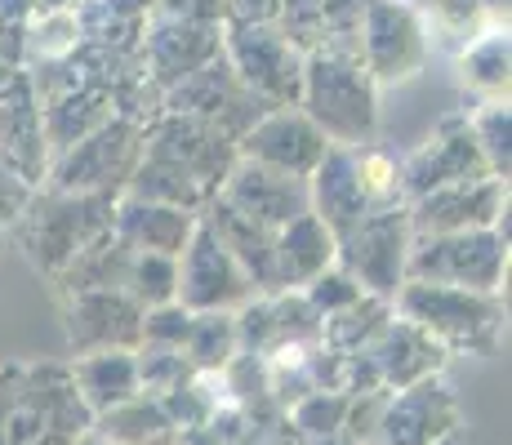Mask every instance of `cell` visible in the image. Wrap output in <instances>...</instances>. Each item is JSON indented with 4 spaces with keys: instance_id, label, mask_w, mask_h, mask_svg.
<instances>
[{
    "instance_id": "obj_34",
    "label": "cell",
    "mask_w": 512,
    "mask_h": 445,
    "mask_svg": "<svg viewBox=\"0 0 512 445\" xmlns=\"http://www.w3.org/2000/svg\"><path fill=\"white\" fill-rule=\"evenodd\" d=\"M361 294H366V290H361V285L352 281V276L343 272V267H339V272H330V267H326V272H321L317 281L308 285V294H303V299H308L321 316H330V312L348 308L352 299H361Z\"/></svg>"
},
{
    "instance_id": "obj_7",
    "label": "cell",
    "mask_w": 512,
    "mask_h": 445,
    "mask_svg": "<svg viewBox=\"0 0 512 445\" xmlns=\"http://www.w3.org/2000/svg\"><path fill=\"white\" fill-rule=\"evenodd\" d=\"M410 210L406 205H370L366 219L352 232H343L334 241V263L352 276L374 299H397V290L406 285V259H410Z\"/></svg>"
},
{
    "instance_id": "obj_9",
    "label": "cell",
    "mask_w": 512,
    "mask_h": 445,
    "mask_svg": "<svg viewBox=\"0 0 512 445\" xmlns=\"http://www.w3.org/2000/svg\"><path fill=\"white\" fill-rule=\"evenodd\" d=\"M357 49L374 85H401L415 81L428 63V32H423L415 9L401 0H366Z\"/></svg>"
},
{
    "instance_id": "obj_35",
    "label": "cell",
    "mask_w": 512,
    "mask_h": 445,
    "mask_svg": "<svg viewBox=\"0 0 512 445\" xmlns=\"http://www.w3.org/2000/svg\"><path fill=\"white\" fill-rule=\"evenodd\" d=\"M32 196H36V187L0 161V223H18V214L27 210V201H32Z\"/></svg>"
},
{
    "instance_id": "obj_11",
    "label": "cell",
    "mask_w": 512,
    "mask_h": 445,
    "mask_svg": "<svg viewBox=\"0 0 512 445\" xmlns=\"http://www.w3.org/2000/svg\"><path fill=\"white\" fill-rule=\"evenodd\" d=\"M170 112L214 125V130L228 134L232 143H236V138L250 130V125L259 121L263 112H272V107H263L259 98L250 94V89L236 81V72L228 67V58L214 54L205 67H196L192 76H183V81L174 85Z\"/></svg>"
},
{
    "instance_id": "obj_2",
    "label": "cell",
    "mask_w": 512,
    "mask_h": 445,
    "mask_svg": "<svg viewBox=\"0 0 512 445\" xmlns=\"http://www.w3.org/2000/svg\"><path fill=\"white\" fill-rule=\"evenodd\" d=\"M370 72L357 54L339 49H308L303 54V89L299 112L330 138L334 147H361L379 130V107H374Z\"/></svg>"
},
{
    "instance_id": "obj_19",
    "label": "cell",
    "mask_w": 512,
    "mask_h": 445,
    "mask_svg": "<svg viewBox=\"0 0 512 445\" xmlns=\"http://www.w3.org/2000/svg\"><path fill=\"white\" fill-rule=\"evenodd\" d=\"M361 352L374 361V374H379L383 392H401V388H410V383L428 379V374H441V365H446V356H450L441 343H432L419 325L401 321V316H388L383 330L374 334Z\"/></svg>"
},
{
    "instance_id": "obj_28",
    "label": "cell",
    "mask_w": 512,
    "mask_h": 445,
    "mask_svg": "<svg viewBox=\"0 0 512 445\" xmlns=\"http://www.w3.org/2000/svg\"><path fill=\"white\" fill-rule=\"evenodd\" d=\"M174 285H179V259H170V254L134 250L130 272H125V290H130L143 308L174 303Z\"/></svg>"
},
{
    "instance_id": "obj_38",
    "label": "cell",
    "mask_w": 512,
    "mask_h": 445,
    "mask_svg": "<svg viewBox=\"0 0 512 445\" xmlns=\"http://www.w3.org/2000/svg\"><path fill=\"white\" fill-rule=\"evenodd\" d=\"M223 14L236 23H277L281 0H219Z\"/></svg>"
},
{
    "instance_id": "obj_33",
    "label": "cell",
    "mask_w": 512,
    "mask_h": 445,
    "mask_svg": "<svg viewBox=\"0 0 512 445\" xmlns=\"http://www.w3.org/2000/svg\"><path fill=\"white\" fill-rule=\"evenodd\" d=\"M192 312L183 303H161V308L143 312V343H161V348H183Z\"/></svg>"
},
{
    "instance_id": "obj_4",
    "label": "cell",
    "mask_w": 512,
    "mask_h": 445,
    "mask_svg": "<svg viewBox=\"0 0 512 445\" xmlns=\"http://www.w3.org/2000/svg\"><path fill=\"white\" fill-rule=\"evenodd\" d=\"M116 227V196H32L27 210L18 214V236L27 245V259L41 272L58 276L85 245L107 236Z\"/></svg>"
},
{
    "instance_id": "obj_25",
    "label": "cell",
    "mask_w": 512,
    "mask_h": 445,
    "mask_svg": "<svg viewBox=\"0 0 512 445\" xmlns=\"http://www.w3.org/2000/svg\"><path fill=\"white\" fill-rule=\"evenodd\" d=\"M90 437L107 441V445H174L179 428H174V419L165 414L161 401L139 392V397H130V401H121V405L98 414Z\"/></svg>"
},
{
    "instance_id": "obj_3",
    "label": "cell",
    "mask_w": 512,
    "mask_h": 445,
    "mask_svg": "<svg viewBox=\"0 0 512 445\" xmlns=\"http://www.w3.org/2000/svg\"><path fill=\"white\" fill-rule=\"evenodd\" d=\"M401 321L419 325L432 343L446 352H477L490 356L499 343V325H504V303L499 294L459 290V285H432V281H406L397 290Z\"/></svg>"
},
{
    "instance_id": "obj_12",
    "label": "cell",
    "mask_w": 512,
    "mask_h": 445,
    "mask_svg": "<svg viewBox=\"0 0 512 445\" xmlns=\"http://www.w3.org/2000/svg\"><path fill=\"white\" fill-rule=\"evenodd\" d=\"M143 303L130 290H76L63 294V321L76 356L125 348L134 352L143 343Z\"/></svg>"
},
{
    "instance_id": "obj_23",
    "label": "cell",
    "mask_w": 512,
    "mask_h": 445,
    "mask_svg": "<svg viewBox=\"0 0 512 445\" xmlns=\"http://www.w3.org/2000/svg\"><path fill=\"white\" fill-rule=\"evenodd\" d=\"M334 236L317 214H299L272 236V272H277V290H294V285H312L326 267H334Z\"/></svg>"
},
{
    "instance_id": "obj_39",
    "label": "cell",
    "mask_w": 512,
    "mask_h": 445,
    "mask_svg": "<svg viewBox=\"0 0 512 445\" xmlns=\"http://www.w3.org/2000/svg\"><path fill=\"white\" fill-rule=\"evenodd\" d=\"M174 445H228V441H223L210 423H201V428H183L179 437H174Z\"/></svg>"
},
{
    "instance_id": "obj_16",
    "label": "cell",
    "mask_w": 512,
    "mask_h": 445,
    "mask_svg": "<svg viewBox=\"0 0 512 445\" xmlns=\"http://www.w3.org/2000/svg\"><path fill=\"white\" fill-rule=\"evenodd\" d=\"M508 210V183L495 174L468 178V183L432 187L415 196L410 205V232L415 236H446V232H472V227H495Z\"/></svg>"
},
{
    "instance_id": "obj_41",
    "label": "cell",
    "mask_w": 512,
    "mask_h": 445,
    "mask_svg": "<svg viewBox=\"0 0 512 445\" xmlns=\"http://www.w3.org/2000/svg\"><path fill=\"white\" fill-rule=\"evenodd\" d=\"M441 445H464V441H459V432H455V437H446V441H441Z\"/></svg>"
},
{
    "instance_id": "obj_8",
    "label": "cell",
    "mask_w": 512,
    "mask_h": 445,
    "mask_svg": "<svg viewBox=\"0 0 512 445\" xmlns=\"http://www.w3.org/2000/svg\"><path fill=\"white\" fill-rule=\"evenodd\" d=\"M228 67L263 107H299L303 89V49L277 23H236L228 18Z\"/></svg>"
},
{
    "instance_id": "obj_5",
    "label": "cell",
    "mask_w": 512,
    "mask_h": 445,
    "mask_svg": "<svg viewBox=\"0 0 512 445\" xmlns=\"http://www.w3.org/2000/svg\"><path fill=\"white\" fill-rule=\"evenodd\" d=\"M147 130L130 116H112L72 147H63L54 161V192L76 196H121L143 161Z\"/></svg>"
},
{
    "instance_id": "obj_37",
    "label": "cell",
    "mask_w": 512,
    "mask_h": 445,
    "mask_svg": "<svg viewBox=\"0 0 512 445\" xmlns=\"http://www.w3.org/2000/svg\"><path fill=\"white\" fill-rule=\"evenodd\" d=\"M432 18H437L446 32H464L468 23L481 18V0H432Z\"/></svg>"
},
{
    "instance_id": "obj_22",
    "label": "cell",
    "mask_w": 512,
    "mask_h": 445,
    "mask_svg": "<svg viewBox=\"0 0 512 445\" xmlns=\"http://www.w3.org/2000/svg\"><path fill=\"white\" fill-rule=\"evenodd\" d=\"M196 232V214L179 210V205H161V201H143V196H125L116 201V236L130 250L147 254H170L179 259L183 245Z\"/></svg>"
},
{
    "instance_id": "obj_18",
    "label": "cell",
    "mask_w": 512,
    "mask_h": 445,
    "mask_svg": "<svg viewBox=\"0 0 512 445\" xmlns=\"http://www.w3.org/2000/svg\"><path fill=\"white\" fill-rule=\"evenodd\" d=\"M486 156H481L472 125L464 116L446 121L428 143L415 152V161L401 174V192L415 201V196L432 192V187H450V183H468V178H486Z\"/></svg>"
},
{
    "instance_id": "obj_24",
    "label": "cell",
    "mask_w": 512,
    "mask_h": 445,
    "mask_svg": "<svg viewBox=\"0 0 512 445\" xmlns=\"http://www.w3.org/2000/svg\"><path fill=\"white\" fill-rule=\"evenodd\" d=\"M72 379L81 401L90 405V414L98 419L112 405L139 397V361L125 348H107V352H81L72 361Z\"/></svg>"
},
{
    "instance_id": "obj_32",
    "label": "cell",
    "mask_w": 512,
    "mask_h": 445,
    "mask_svg": "<svg viewBox=\"0 0 512 445\" xmlns=\"http://www.w3.org/2000/svg\"><path fill=\"white\" fill-rule=\"evenodd\" d=\"M468 125H472V138H477L481 156H486V170L508 183V107L486 103V112Z\"/></svg>"
},
{
    "instance_id": "obj_15",
    "label": "cell",
    "mask_w": 512,
    "mask_h": 445,
    "mask_svg": "<svg viewBox=\"0 0 512 445\" xmlns=\"http://www.w3.org/2000/svg\"><path fill=\"white\" fill-rule=\"evenodd\" d=\"M143 152L156 156V161L179 165V170L192 174L210 196L219 192L228 170L236 165V143L228 134H219L214 125L192 121V116H179V112H170L161 125L147 130Z\"/></svg>"
},
{
    "instance_id": "obj_30",
    "label": "cell",
    "mask_w": 512,
    "mask_h": 445,
    "mask_svg": "<svg viewBox=\"0 0 512 445\" xmlns=\"http://www.w3.org/2000/svg\"><path fill=\"white\" fill-rule=\"evenodd\" d=\"M464 81L486 89V94L508 89V36L504 32L481 36V41L468 49L464 54Z\"/></svg>"
},
{
    "instance_id": "obj_31",
    "label": "cell",
    "mask_w": 512,
    "mask_h": 445,
    "mask_svg": "<svg viewBox=\"0 0 512 445\" xmlns=\"http://www.w3.org/2000/svg\"><path fill=\"white\" fill-rule=\"evenodd\" d=\"M352 165H357V183L370 205H392L401 196V170L392 165L388 152L374 147H352Z\"/></svg>"
},
{
    "instance_id": "obj_6",
    "label": "cell",
    "mask_w": 512,
    "mask_h": 445,
    "mask_svg": "<svg viewBox=\"0 0 512 445\" xmlns=\"http://www.w3.org/2000/svg\"><path fill=\"white\" fill-rule=\"evenodd\" d=\"M508 272V236L495 227H472V232L446 236H415L406 259V281L459 285V290L499 294Z\"/></svg>"
},
{
    "instance_id": "obj_29",
    "label": "cell",
    "mask_w": 512,
    "mask_h": 445,
    "mask_svg": "<svg viewBox=\"0 0 512 445\" xmlns=\"http://www.w3.org/2000/svg\"><path fill=\"white\" fill-rule=\"evenodd\" d=\"M348 405L352 397H343V392H308V397H299L285 410V419H290V428L299 437H330V432H343Z\"/></svg>"
},
{
    "instance_id": "obj_14",
    "label": "cell",
    "mask_w": 512,
    "mask_h": 445,
    "mask_svg": "<svg viewBox=\"0 0 512 445\" xmlns=\"http://www.w3.org/2000/svg\"><path fill=\"white\" fill-rule=\"evenodd\" d=\"M326 147H330V138L303 112H294V107H272V112H263L250 130L236 138V156L259 161L268 170L294 174V178H312V170L326 156Z\"/></svg>"
},
{
    "instance_id": "obj_13",
    "label": "cell",
    "mask_w": 512,
    "mask_h": 445,
    "mask_svg": "<svg viewBox=\"0 0 512 445\" xmlns=\"http://www.w3.org/2000/svg\"><path fill=\"white\" fill-rule=\"evenodd\" d=\"M464 414H459V397L441 383V374L410 383L401 392H388L379 419V441L383 445H441L455 437Z\"/></svg>"
},
{
    "instance_id": "obj_21",
    "label": "cell",
    "mask_w": 512,
    "mask_h": 445,
    "mask_svg": "<svg viewBox=\"0 0 512 445\" xmlns=\"http://www.w3.org/2000/svg\"><path fill=\"white\" fill-rule=\"evenodd\" d=\"M308 210L330 227V236L339 241L343 232H352L366 219L370 201L357 183V165H352V147H326L321 165L308 178Z\"/></svg>"
},
{
    "instance_id": "obj_42",
    "label": "cell",
    "mask_w": 512,
    "mask_h": 445,
    "mask_svg": "<svg viewBox=\"0 0 512 445\" xmlns=\"http://www.w3.org/2000/svg\"><path fill=\"white\" fill-rule=\"evenodd\" d=\"M81 445H107V441H98V437H85Z\"/></svg>"
},
{
    "instance_id": "obj_10",
    "label": "cell",
    "mask_w": 512,
    "mask_h": 445,
    "mask_svg": "<svg viewBox=\"0 0 512 445\" xmlns=\"http://www.w3.org/2000/svg\"><path fill=\"white\" fill-rule=\"evenodd\" d=\"M250 276L241 272V263L228 254V245L196 219L192 241L179 254V285H174V303H183L187 312H236L241 303L254 299Z\"/></svg>"
},
{
    "instance_id": "obj_17",
    "label": "cell",
    "mask_w": 512,
    "mask_h": 445,
    "mask_svg": "<svg viewBox=\"0 0 512 445\" xmlns=\"http://www.w3.org/2000/svg\"><path fill=\"white\" fill-rule=\"evenodd\" d=\"M223 201H232L241 214H250L254 223L263 227H285L290 219L308 214V178H294V174H281V170H268L259 161H245L236 156V165L228 170L219 187Z\"/></svg>"
},
{
    "instance_id": "obj_36",
    "label": "cell",
    "mask_w": 512,
    "mask_h": 445,
    "mask_svg": "<svg viewBox=\"0 0 512 445\" xmlns=\"http://www.w3.org/2000/svg\"><path fill=\"white\" fill-rule=\"evenodd\" d=\"M232 445H299V432L290 428V419H285V414H277V419L250 423V428H245Z\"/></svg>"
},
{
    "instance_id": "obj_20",
    "label": "cell",
    "mask_w": 512,
    "mask_h": 445,
    "mask_svg": "<svg viewBox=\"0 0 512 445\" xmlns=\"http://www.w3.org/2000/svg\"><path fill=\"white\" fill-rule=\"evenodd\" d=\"M143 54L152 63L156 85H179L196 67H205L214 54H223L219 23H192V18H156L147 32Z\"/></svg>"
},
{
    "instance_id": "obj_1",
    "label": "cell",
    "mask_w": 512,
    "mask_h": 445,
    "mask_svg": "<svg viewBox=\"0 0 512 445\" xmlns=\"http://www.w3.org/2000/svg\"><path fill=\"white\" fill-rule=\"evenodd\" d=\"M90 428L72 365L41 356L0 365V445H81Z\"/></svg>"
},
{
    "instance_id": "obj_40",
    "label": "cell",
    "mask_w": 512,
    "mask_h": 445,
    "mask_svg": "<svg viewBox=\"0 0 512 445\" xmlns=\"http://www.w3.org/2000/svg\"><path fill=\"white\" fill-rule=\"evenodd\" d=\"M299 445H357V441L343 437V432H330V437H299Z\"/></svg>"
},
{
    "instance_id": "obj_26",
    "label": "cell",
    "mask_w": 512,
    "mask_h": 445,
    "mask_svg": "<svg viewBox=\"0 0 512 445\" xmlns=\"http://www.w3.org/2000/svg\"><path fill=\"white\" fill-rule=\"evenodd\" d=\"M236 352H241V343H236L232 312H192V325H187V339H183V356L192 361L196 374H219Z\"/></svg>"
},
{
    "instance_id": "obj_27",
    "label": "cell",
    "mask_w": 512,
    "mask_h": 445,
    "mask_svg": "<svg viewBox=\"0 0 512 445\" xmlns=\"http://www.w3.org/2000/svg\"><path fill=\"white\" fill-rule=\"evenodd\" d=\"M392 316V303L388 299H374V294H361L352 299L348 308L321 316V343L334 352H361L374 334L383 330V321Z\"/></svg>"
}]
</instances>
